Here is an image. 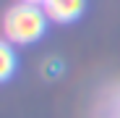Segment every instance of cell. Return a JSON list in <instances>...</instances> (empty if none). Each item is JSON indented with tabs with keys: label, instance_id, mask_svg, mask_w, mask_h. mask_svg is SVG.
Segmentation results:
<instances>
[{
	"label": "cell",
	"instance_id": "5b68a950",
	"mask_svg": "<svg viewBox=\"0 0 120 118\" xmlns=\"http://www.w3.org/2000/svg\"><path fill=\"white\" fill-rule=\"evenodd\" d=\"M21 3H34V5H45L47 0H21Z\"/></svg>",
	"mask_w": 120,
	"mask_h": 118
},
{
	"label": "cell",
	"instance_id": "277c9868",
	"mask_svg": "<svg viewBox=\"0 0 120 118\" xmlns=\"http://www.w3.org/2000/svg\"><path fill=\"white\" fill-rule=\"evenodd\" d=\"M45 73H47V76H57V73H60V63H57V61H47V63H45Z\"/></svg>",
	"mask_w": 120,
	"mask_h": 118
},
{
	"label": "cell",
	"instance_id": "7a4b0ae2",
	"mask_svg": "<svg viewBox=\"0 0 120 118\" xmlns=\"http://www.w3.org/2000/svg\"><path fill=\"white\" fill-rule=\"evenodd\" d=\"M84 5H86V0H47L42 8H45L47 18L65 24V21H73V18L81 16Z\"/></svg>",
	"mask_w": 120,
	"mask_h": 118
},
{
	"label": "cell",
	"instance_id": "3957f363",
	"mask_svg": "<svg viewBox=\"0 0 120 118\" xmlns=\"http://www.w3.org/2000/svg\"><path fill=\"white\" fill-rule=\"evenodd\" d=\"M13 68H16V55L5 39H0V81H5L13 73Z\"/></svg>",
	"mask_w": 120,
	"mask_h": 118
},
{
	"label": "cell",
	"instance_id": "6da1fadb",
	"mask_svg": "<svg viewBox=\"0 0 120 118\" xmlns=\"http://www.w3.org/2000/svg\"><path fill=\"white\" fill-rule=\"evenodd\" d=\"M47 13L42 5H34V3H18L13 5L5 18H3V32L8 37V42L16 45H29L37 42L39 37L45 34L47 29Z\"/></svg>",
	"mask_w": 120,
	"mask_h": 118
}]
</instances>
